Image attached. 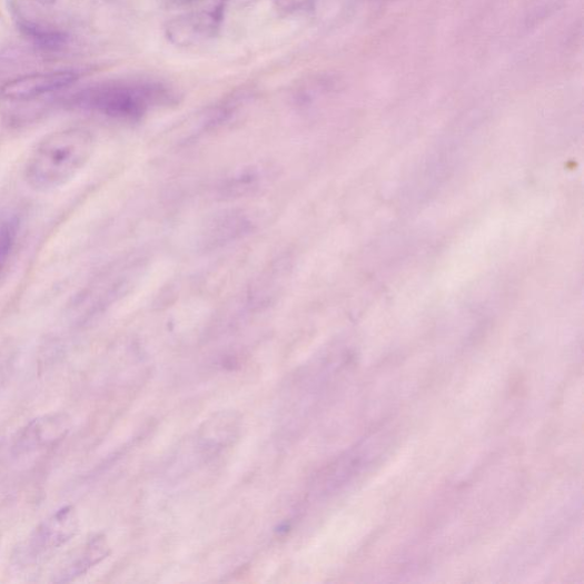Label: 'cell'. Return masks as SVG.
Instances as JSON below:
<instances>
[{
    "instance_id": "cell-1",
    "label": "cell",
    "mask_w": 584,
    "mask_h": 584,
    "mask_svg": "<svg viewBox=\"0 0 584 584\" xmlns=\"http://www.w3.org/2000/svg\"><path fill=\"white\" fill-rule=\"evenodd\" d=\"M93 152L89 131L69 128L41 140L30 154L24 177L38 192H50L67 186L85 167Z\"/></svg>"
},
{
    "instance_id": "cell-2",
    "label": "cell",
    "mask_w": 584,
    "mask_h": 584,
    "mask_svg": "<svg viewBox=\"0 0 584 584\" xmlns=\"http://www.w3.org/2000/svg\"><path fill=\"white\" fill-rule=\"evenodd\" d=\"M167 98L166 89L156 83L110 82L86 89L77 97L76 103L112 119L135 120Z\"/></svg>"
},
{
    "instance_id": "cell-3",
    "label": "cell",
    "mask_w": 584,
    "mask_h": 584,
    "mask_svg": "<svg viewBox=\"0 0 584 584\" xmlns=\"http://www.w3.org/2000/svg\"><path fill=\"white\" fill-rule=\"evenodd\" d=\"M78 514L73 506H66L44 519L29 536L21 551L26 563L38 562L68 544L78 533Z\"/></svg>"
},
{
    "instance_id": "cell-4",
    "label": "cell",
    "mask_w": 584,
    "mask_h": 584,
    "mask_svg": "<svg viewBox=\"0 0 584 584\" xmlns=\"http://www.w3.org/2000/svg\"><path fill=\"white\" fill-rule=\"evenodd\" d=\"M78 79L79 73L73 70L32 73L6 83L2 97L12 101H29L61 91Z\"/></svg>"
},
{
    "instance_id": "cell-5",
    "label": "cell",
    "mask_w": 584,
    "mask_h": 584,
    "mask_svg": "<svg viewBox=\"0 0 584 584\" xmlns=\"http://www.w3.org/2000/svg\"><path fill=\"white\" fill-rule=\"evenodd\" d=\"M70 427V418L65 414L34 419L18 434L13 453L22 456L57 444L67 436Z\"/></svg>"
},
{
    "instance_id": "cell-6",
    "label": "cell",
    "mask_w": 584,
    "mask_h": 584,
    "mask_svg": "<svg viewBox=\"0 0 584 584\" xmlns=\"http://www.w3.org/2000/svg\"><path fill=\"white\" fill-rule=\"evenodd\" d=\"M109 554L106 538L95 536L71 561L61 570L56 582H70L99 564Z\"/></svg>"
},
{
    "instance_id": "cell-7",
    "label": "cell",
    "mask_w": 584,
    "mask_h": 584,
    "mask_svg": "<svg viewBox=\"0 0 584 584\" xmlns=\"http://www.w3.org/2000/svg\"><path fill=\"white\" fill-rule=\"evenodd\" d=\"M19 234V219L16 215L0 210V274L9 263Z\"/></svg>"
},
{
    "instance_id": "cell-8",
    "label": "cell",
    "mask_w": 584,
    "mask_h": 584,
    "mask_svg": "<svg viewBox=\"0 0 584 584\" xmlns=\"http://www.w3.org/2000/svg\"><path fill=\"white\" fill-rule=\"evenodd\" d=\"M21 27L24 33L44 50H59L68 42V37L59 30L30 21H23Z\"/></svg>"
},
{
    "instance_id": "cell-9",
    "label": "cell",
    "mask_w": 584,
    "mask_h": 584,
    "mask_svg": "<svg viewBox=\"0 0 584 584\" xmlns=\"http://www.w3.org/2000/svg\"><path fill=\"white\" fill-rule=\"evenodd\" d=\"M254 2L255 0H214L210 8L224 21L231 11L245 9Z\"/></svg>"
},
{
    "instance_id": "cell-10",
    "label": "cell",
    "mask_w": 584,
    "mask_h": 584,
    "mask_svg": "<svg viewBox=\"0 0 584 584\" xmlns=\"http://www.w3.org/2000/svg\"><path fill=\"white\" fill-rule=\"evenodd\" d=\"M277 8L286 14H299L310 10L316 0H275Z\"/></svg>"
},
{
    "instance_id": "cell-11",
    "label": "cell",
    "mask_w": 584,
    "mask_h": 584,
    "mask_svg": "<svg viewBox=\"0 0 584 584\" xmlns=\"http://www.w3.org/2000/svg\"><path fill=\"white\" fill-rule=\"evenodd\" d=\"M34 2L41 6H53L59 2V0H34Z\"/></svg>"
}]
</instances>
